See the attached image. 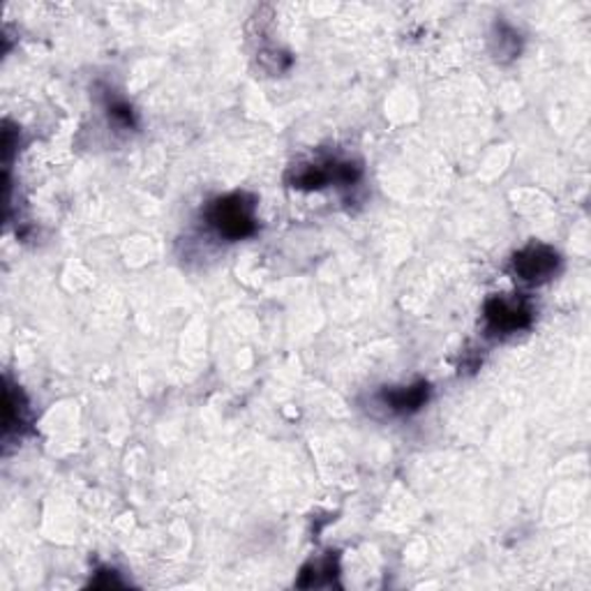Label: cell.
Returning <instances> with one entry per match:
<instances>
[{"instance_id": "obj_5", "label": "cell", "mask_w": 591, "mask_h": 591, "mask_svg": "<svg viewBox=\"0 0 591 591\" xmlns=\"http://www.w3.org/2000/svg\"><path fill=\"white\" fill-rule=\"evenodd\" d=\"M495 40H499V49H495L497 59H501V55H509V59H516V55L520 53V35L513 31L511 26L497 23L495 26Z\"/></svg>"}, {"instance_id": "obj_1", "label": "cell", "mask_w": 591, "mask_h": 591, "mask_svg": "<svg viewBox=\"0 0 591 591\" xmlns=\"http://www.w3.org/2000/svg\"><path fill=\"white\" fill-rule=\"evenodd\" d=\"M208 227L224 241H243L259 230L257 202L245 192H234L211 202L206 208Z\"/></svg>"}, {"instance_id": "obj_4", "label": "cell", "mask_w": 591, "mask_h": 591, "mask_svg": "<svg viewBox=\"0 0 591 591\" xmlns=\"http://www.w3.org/2000/svg\"><path fill=\"white\" fill-rule=\"evenodd\" d=\"M379 398L388 411L398 414V416H409V414H416L418 409L426 407V403L430 398V384L416 381L411 386L386 388V390H381Z\"/></svg>"}, {"instance_id": "obj_2", "label": "cell", "mask_w": 591, "mask_h": 591, "mask_svg": "<svg viewBox=\"0 0 591 591\" xmlns=\"http://www.w3.org/2000/svg\"><path fill=\"white\" fill-rule=\"evenodd\" d=\"M486 326L492 335L506 337L527 330L533 322V309L524 298H506L492 296L483 309Z\"/></svg>"}, {"instance_id": "obj_3", "label": "cell", "mask_w": 591, "mask_h": 591, "mask_svg": "<svg viewBox=\"0 0 591 591\" xmlns=\"http://www.w3.org/2000/svg\"><path fill=\"white\" fill-rule=\"evenodd\" d=\"M559 264L561 259L554 247L543 245V243H531L513 257V273L520 283L543 285L557 275Z\"/></svg>"}]
</instances>
